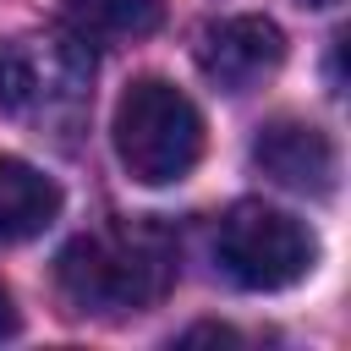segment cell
I'll use <instances>...</instances> for the list:
<instances>
[{"label": "cell", "instance_id": "cell-10", "mask_svg": "<svg viewBox=\"0 0 351 351\" xmlns=\"http://www.w3.org/2000/svg\"><path fill=\"white\" fill-rule=\"evenodd\" d=\"M302 5H335V0H302Z\"/></svg>", "mask_w": 351, "mask_h": 351}, {"label": "cell", "instance_id": "cell-7", "mask_svg": "<svg viewBox=\"0 0 351 351\" xmlns=\"http://www.w3.org/2000/svg\"><path fill=\"white\" fill-rule=\"evenodd\" d=\"M55 214H60V181L16 154H0V247L44 236Z\"/></svg>", "mask_w": 351, "mask_h": 351}, {"label": "cell", "instance_id": "cell-2", "mask_svg": "<svg viewBox=\"0 0 351 351\" xmlns=\"http://www.w3.org/2000/svg\"><path fill=\"white\" fill-rule=\"evenodd\" d=\"M110 137H115V154H121L126 176L143 181V186L186 181L203 159V115L165 77H137L121 93Z\"/></svg>", "mask_w": 351, "mask_h": 351}, {"label": "cell", "instance_id": "cell-9", "mask_svg": "<svg viewBox=\"0 0 351 351\" xmlns=\"http://www.w3.org/2000/svg\"><path fill=\"white\" fill-rule=\"evenodd\" d=\"M16 324H22V318H16V307H11V296H5V285H0V340H11Z\"/></svg>", "mask_w": 351, "mask_h": 351}, {"label": "cell", "instance_id": "cell-5", "mask_svg": "<svg viewBox=\"0 0 351 351\" xmlns=\"http://www.w3.org/2000/svg\"><path fill=\"white\" fill-rule=\"evenodd\" d=\"M285 60V33L269 16H219L197 33V66L214 88L225 93H247L263 77H274Z\"/></svg>", "mask_w": 351, "mask_h": 351}, {"label": "cell", "instance_id": "cell-3", "mask_svg": "<svg viewBox=\"0 0 351 351\" xmlns=\"http://www.w3.org/2000/svg\"><path fill=\"white\" fill-rule=\"evenodd\" d=\"M214 263L241 291H285V285H296V280L313 274L318 236L296 214H285L274 203H258V197H241L219 219Z\"/></svg>", "mask_w": 351, "mask_h": 351}, {"label": "cell", "instance_id": "cell-8", "mask_svg": "<svg viewBox=\"0 0 351 351\" xmlns=\"http://www.w3.org/2000/svg\"><path fill=\"white\" fill-rule=\"evenodd\" d=\"M77 38H143L165 22L159 0H60Z\"/></svg>", "mask_w": 351, "mask_h": 351}, {"label": "cell", "instance_id": "cell-1", "mask_svg": "<svg viewBox=\"0 0 351 351\" xmlns=\"http://www.w3.org/2000/svg\"><path fill=\"white\" fill-rule=\"evenodd\" d=\"M176 280V241L159 225H115L77 236L55 258V285L71 313L121 318L154 307Z\"/></svg>", "mask_w": 351, "mask_h": 351}, {"label": "cell", "instance_id": "cell-6", "mask_svg": "<svg viewBox=\"0 0 351 351\" xmlns=\"http://www.w3.org/2000/svg\"><path fill=\"white\" fill-rule=\"evenodd\" d=\"M252 165L274 186L302 192V197H329L335 192V176H340L335 143L318 126H307V121H269L252 137Z\"/></svg>", "mask_w": 351, "mask_h": 351}, {"label": "cell", "instance_id": "cell-4", "mask_svg": "<svg viewBox=\"0 0 351 351\" xmlns=\"http://www.w3.org/2000/svg\"><path fill=\"white\" fill-rule=\"evenodd\" d=\"M88 82H93V55H88V38H77V33L16 38L0 49V104H11V110L82 104Z\"/></svg>", "mask_w": 351, "mask_h": 351}]
</instances>
